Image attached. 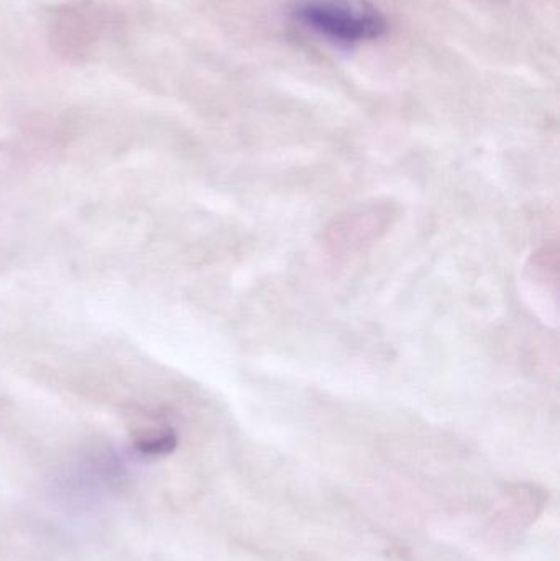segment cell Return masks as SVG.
Wrapping results in <instances>:
<instances>
[{
    "label": "cell",
    "mask_w": 560,
    "mask_h": 561,
    "mask_svg": "<svg viewBox=\"0 0 560 561\" xmlns=\"http://www.w3.org/2000/svg\"><path fill=\"white\" fill-rule=\"evenodd\" d=\"M292 15L309 32L338 45H358L387 32L384 13L368 0H298Z\"/></svg>",
    "instance_id": "1"
},
{
    "label": "cell",
    "mask_w": 560,
    "mask_h": 561,
    "mask_svg": "<svg viewBox=\"0 0 560 561\" xmlns=\"http://www.w3.org/2000/svg\"><path fill=\"white\" fill-rule=\"evenodd\" d=\"M102 28L99 13L91 7H69L53 23L52 42L66 58L81 59Z\"/></svg>",
    "instance_id": "2"
},
{
    "label": "cell",
    "mask_w": 560,
    "mask_h": 561,
    "mask_svg": "<svg viewBox=\"0 0 560 561\" xmlns=\"http://www.w3.org/2000/svg\"><path fill=\"white\" fill-rule=\"evenodd\" d=\"M178 437L174 431L167 428V431L153 432V434L145 435V437L138 438L137 450L141 455H148V457H161V455L171 454L176 448Z\"/></svg>",
    "instance_id": "3"
}]
</instances>
